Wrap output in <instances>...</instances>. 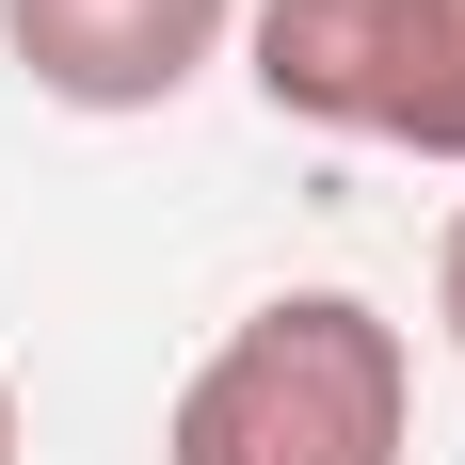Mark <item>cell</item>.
<instances>
[{
	"label": "cell",
	"mask_w": 465,
	"mask_h": 465,
	"mask_svg": "<svg viewBox=\"0 0 465 465\" xmlns=\"http://www.w3.org/2000/svg\"><path fill=\"white\" fill-rule=\"evenodd\" d=\"M418 433V353L370 289H273L193 353L161 465H401Z\"/></svg>",
	"instance_id": "cell-1"
},
{
	"label": "cell",
	"mask_w": 465,
	"mask_h": 465,
	"mask_svg": "<svg viewBox=\"0 0 465 465\" xmlns=\"http://www.w3.org/2000/svg\"><path fill=\"white\" fill-rule=\"evenodd\" d=\"M433 322H450V353H465V209H450V241H433Z\"/></svg>",
	"instance_id": "cell-4"
},
{
	"label": "cell",
	"mask_w": 465,
	"mask_h": 465,
	"mask_svg": "<svg viewBox=\"0 0 465 465\" xmlns=\"http://www.w3.org/2000/svg\"><path fill=\"white\" fill-rule=\"evenodd\" d=\"M0 465H16V385H0Z\"/></svg>",
	"instance_id": "cell-5"
},
{
	"label": "cell",
	"mask_w": 465,
	"mask_h": 465,
	"mask_svg": "<svg viewBox=\"0 0 465 465\" xmlns=\"http://www.w3.org/2000/svg\"><path fill=\"white\" fill-rule=\"evenodd\" d=\"M257 96L337 144L465 161V0H257Z\"/></svg>",
	"instance_id": "cell-2"
},
{
	"label": "cell",
	"mask_w": 465,
	"mask_h": 465,
	"mask_svg": "<svg viewBox=\"0 0 465 465\" xmlns=\"http://www.w3.org/2000/svg\"><path fill=\"white\" fill-rule=\"evenodd\" d=\"M225 33H241V0H0L16 81L64 113H177Z\"/></svg>",
	"instance_id": "cell-3"
}]
</instances>
